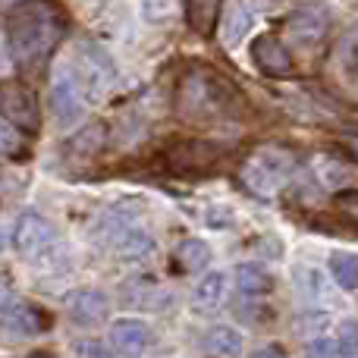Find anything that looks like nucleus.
<instances>
[{"mask_svg":"<svg viewBox=\"0 0 358 358\" xmlns=\"http://www.w3.org/2000/svg\"><path fill=\"white\" fill-rule=\"evenodd\" d=\"M66 35V16L54 0H22L6 16V50L22 69H35Z\"/></svg>","mask_w":358,"mask_h":358,"instance_id":"f257e3e1","label":"nucleus"},{"mask_svg":"<svg viewBox=\"0 0 358 358\" xmlns=\"http://www.w3.org/2000/svg\"><path fill=\"white\" fill-rule=\"evenodd\" d=\"M239 101V88L210 66H192L176 85V110L185 120L236 117Z\"/></svg>","mask_w":358,"mask_h":358,"instance_id":"f03ea898","label":"nucleus"},{"mask_svg":"<svg viewBox=\"0 0 358 358\" xmlns=\"http://www.w3.org/2000/svg\"><path fill=\"white\" fill-rule=\"evenodd\" d=\"M0 120L19 132H38L41 110H38L35 92L25 88L22 82H3L0 85Z\"/></svg>","mask_w":358,"mask_h":358,"instance_id":"7ed1b4c3","label":"nucleus"},{"mask_svg":"<svg viewBox=\"0 0 358 358\" xmlns=\"http://www.w3.org/2000/svg\"><path fill=\"white\" fill-rule=\"evenodd\" d=\"M54 242H57V229L48 217L35 214V210L19 214L16 227H13V248L22 258H41V255H48L54 248Z\"/></svg>","mask_w":358,"mask_h":358,"instance_id":"20e7f679","label":"nucleus"},{"mask_svg":"<svg viewBox=\"0 0 358 358\" xmlns=\"http://www.w3.org/2000/svg\"><path fill=\"white\" fill-rule=\"evenodd\" d=\"M286 31L296 44L302 48H315L327 38L330 31V13L321 3H299L296 10L286 16Z\"/></svg>","mask_w":358,"mask_h":358,"instance_id":"39448f33","label":"nucleus"},{"mask_svg":"<svg viewBox=\"0 0 358 358\" xmlns=\"http://www.w3.org/2000/svg\"><path fill=\"white\" fill-rule=\"evenodd\" d=\"M248 50H252L255 66H258L264 76H271V79H283V76L292 73V57H289L286 44L280 41L277 35L261 31V35L252 38V48Z\"/></svg>","mask_w":358,"mask_h":358,"instance_id":"423d86ee","label":"nucleus"},{"mask_svg":"<svg viewBox=\"0 0 358 358\" xmlns=\"http://www.w3.org/2000/svg\"><path fill=\"white\" fill-rule=\"evenodd\" d=\"M292 170V161L283 155V151H261L255 155V161L245 167V182L252 185L255 192H273L277 182Z\"/></svg>","mask_w":358,"mask_h":358,"instance_id":"0eeeda50","label":"nucleus"},{"mask_svg":"<svg viewBox=\"0 0 358 358\" xmlns=\"http://www.w3.org/2000/svg\"><path fill=\"white\" fill-rule=\"evenodd\" d=\"M220 155H223L220 145L192 138V142H179L176 148L167 155V161H170L173 170H179V173H201V170L214 167Z\"/></svg>","mask_w":358,"mask_h":358,"instance_id":"6e6552de","label":"nucleus"},{"mask_svg":"<svg viewBox=\"0 0 358 358\" xmlns=\"http://www.w3.org/2000/svg\"><path fill=\"white\" fill-rule=\"evenodd\" d=\"M110 315V299L101 289H79L69 296V317L79 327H98Z\"/></svg>","mask_w":358,"mask_h":358,"instance_id":"1a4fd4ad","label":"nucleus"},{"mask_svg":"<svg viewBox=\"0 0 358 358\" xmlns=\"http://www.w3.org/2000/svg\"><path fill=\"white\" fill-rule=\"evenodd\" d=\"M110 346L123 358H142L148 349V327L136 317H123L110 327Z\"/></svg>","mask_w":358,"mask_h":358,"instance_id":"9d476101","label":"nucleus"},{"mask_svg":"<svg viewBox=\"0 0 358 358\" xmlns=\"http://www.w3.org/2000/svg\"><path fill=\"white\" fill-rule=\"evenodd\" d=\"M79 50H82V79L88 82V88L101 92V88L110 85L113 76H117L110 54L104 48H98V44H82Z\"/></svg>","mask_w":358,"mask_h":358,"instance_id":"9b49d317","label":"nucleus"},{"mask_svg":"<svg viewBox=\"0 0 358 358\" xmlns=\"http://www.w3.org/2000/svg\"><path fill=\"white\" fill-rule=\"evenodd\" d=\"M50 110L60 126H69L82 117V92L69 76H57L54 88H50Z\"/></svg>","mask_w":358,"mask_h":358,"instance_id":"f8f14e48","label":"nucleus"},{"mask_svg":"<svg viewBox=\"0 0 358 358\" xmlns=\"http://www.w3.org/2000/svg\"><path fill=\"white\" fill-rule=\"evenodd\" d=\"M252 29H255V13H252V6H248L245 0H236V3L229 6L227 19H223V29H220L223 48H227V50H236L242 41H245V35H252Z\"/></svg>","mask_w":358,"mask_h":358,"instance_id":"ddd939ff","label":"nucleus"},{"mask_svg":"<svg viewBox=\"0 0 358 358\" xmlns=\"http://www.w3.org/2000/svg\"><path fill=\"white\" fill-rule=\"evenodd\" d=\"M223 299H227V277H223L220 271H214L195 286L192 308H195L198 315H214V311L223 305Z\"/></svg>","mask_w":358,"mask_h":358,"instance_id":"4468645a","label":"nucleus"},{"mask_svg":"<svg viewBox=\"0 0 358 358\" xmlns=\"http://www.w3.org/2000/svg\"><path fill=\"white\" fill-rule=\"evenodd\" d=\"M104 123H88L82 132H76V136L66 138V145H63V151H66L73 161H92L94 155H98L101 148H104Z\"/></svg>","mask_w":358,"mask_h":358,"instance_id":"2eb2a0df","label":"nucleus"},{"mask_svg":"<svg viewBox=\"0 0 358 358\" xmlns=\"http://www.w3.org/2000/svg\"><path fill=\"white\" fill-rule=\"evenodd\" d=\"M3 315H6V327L22 336H35V334L48 330V317H44V311H38L35 305H10Z\"/></svg>","mask_w":358,"mask_h":358,"instance_id":"dca6fc26","label":"nucleus"},{"mask_svg":"<svg viewBox=\"0 0 358 358\" xmlns=\"http://www.w3.org/2000/svg\"><path fill=\"white\" fill-rule=\"evenodd\" d=\"M236 286H239V292L258 299V296H264V292H271L273 280H271V273H267L261 264H252V261H245V264L236 267Z\"/></svg>","mask_w":358,"mask_h":358,"instance_id":"f3484780","label":"nucleus"},{"mask_svg":"<svg viewBox=\"0 0 358 358\" xmlns=\"http://www.w3.org/2000/svg\"><path fill=\"white\" fill-rule=\"evenodd\" d=\"M176 264L185 273H198L210 264V245L201 239H182L176 245Z\"/></svg>","mask_w":358,"mask_h":358,"instance_id":"a211bd4d","label":"nucleus"},{"mask_svg":"<svg viewBox=\"0 0 358 358\" xmlns=\"http://www.w3.org/2000/svg\"><path fill=\"white\" fill-rule=\"evenodd\" d=\"M204 346H208L210 355L236 358L242 352V334L233 327H214V330H208V336H204Z\"/></svg>","mask_w":358,"mask_h":358,"instance_id":"6ab92c4d","label":"nucleus"},{"mask_svg":"<svg viewBox=\"0 0 358 358\" xmlns=\"http://www.w3.org/2000/svg\"><path fill=\"white\" fill-rule=\"evenodd\" d=\"M220 6H223V0H189V6H185L189 25L198 31V35H210Z\"/></svg>","mask_w":358,"mask_h":358,"instance_id":"aec40b11","label":"nucleus"},{"mask_svg":"<svg viewBox=\"0 0 358 358\" xmlns=\"http://www.w3.org/2000/svg\"><path fill=\"white\" fill-rule=\"evenodd\" d=\"M330 273H334L336 286L346 292L358 289V258L352 252H334L330 255Z\"/></svg>","mask_w":358,"mask_h":358,"instance_id":"412c9836","label":"nucleus"},{"mask_svg":"<svg viewBox=\"0 0 358 358\" xmlns=\"http://www.w3.org/2000/svg\"><path fill=\"white\" fill-rule=\"evenodd\" d=\"M151 236L148 233H142V229H126L123 236H120V245H117V252H120V258H145V255L151 252Z\"/></svg>","mask_w":358,"mask_h":358,"instance_id":"4be33fe9","label":"nucleus"},{"mask_svg":"<svg viewBox=\"0 0 358 358\" xmlns=\"http://www.w3.org/2000/svg\"><path fill=\"white\" fill-rule=\"evenodd\" d=\"M22 132L19 129H13L10 123H3L0 120V155H10V157H16V155H22Z\"/></svg>","mask_w":358,"mask_h":358,"instance_id":"5701e85b","label":"nucleus"},{"mask_svg":"<svg viewBox=\"0 0 358 358\" xmlns=\"http://www.w3.org/2000/svg\"><path fill=\"white\" fill-rule=\"evenodd\" d=\"M170 13H173V0H142V16L148 22H167Z\"/></svg>","mask_w":358,"mask_h":358,"instance_id":"b1692460","label":"nucleus"},{"mask_svg":"<svg viewBox=\"0 0 358 358\" xmlns=\"http://www.w3.org/2000/svg\"><path fill=\"white\" fill-rule=\"evenodd\" d=\"M79 358H113V352L101 340H82L79 343Z\"/></svg>","mask_w":358,"mask_h":358,"instance_id":"393cba45","label":"nucleus"},{"mask_svg":"<svg viewBox=\"0 0 358 358\" xmlns=\"http://www.w3.org/2000/svg\"><path fill=\"white\" fill-rule=\"evenodd\" d=\"M340 334H343V340H336V349L352 358V355H355V324H352V321H346V324H343Z\"/></svg>","mask_w":358,"mask_h":358,"instance_id":"a878e982","label":"nucleus"},{"mask_svg":"<svg viewBox=\"0 0 358 358\" xmlns=\"http://www.w3.org/2000/svg\"><path fill=\"white\" fill-rule=\"evenodd\" d=\"M308 355L311 358H340V349H336V343H330V340H315L308 346Z\"/></svg>","mask_w":358,"mask_h":358,"instance_id":"bb28decb","label":"nucleus"},{"mask_svg":"<svg viewBox=\"0 0 358 358\" xmlns=\"http://www.w3.org/2000/svg\"><path fill=\"white\" fill-rule=\"evenodd\" d=\"M343 69L349 73V79H355V38L352 35L343 41Z\"/></svg>","mask_w":358,"mask_h":358,"instance_id":"cd10ccee","label":"nucleus"},{"mask_svg":"<svg viewBox=\"0 0 358 358\" xmlns=\"http://www.w3.org/2000/svg\"><path fill=\"white\" fill-rule=\"evenodd\" d=\"M10 305H16V289L10 286V280H0V315H3Z\"/></svg>","mask_w":358,"mask_h":358,"instance_id":"c85d7f7f","label":"nucleus"},{"mask_svg":"<svg viewBox=\"0 0 358 358\" xmlns=\"http://www.w3.org/2000/svg\"><path fill=\"white\" fill-rule=\"evenodd\" d=\"M252 358H286V355L280 346H264V349H258V352H252Z\"/></svg>","mask_w":358,"mask_h":358,"instance_id":"c756f323","label":"nucleus"},{"mask_svg":"<svg viewBox=\"0 0 358 358\" xmlns=\"http://www.w3.org/2000/svg\"><path fill=\"white\" fill-rule=\"evenodd\" d=\"M19 0H0V6H16Z\"/></svg>","mask_w":358,"mask_h":358,"instance_id":"7c9ffc66","label":"nucleus"},{"mask_svg":"<svg viewBox=\"0 0 358 358\" xmlns=\"http://www.w3.org/2000/svg\"><path fill=\"white\" fill-rule=\"evenodd\" d=\"M29 358H50V355H29Z\"/></svg>","mask_w":358,"mask_h":358,"instance_id":"2f4dec72","label":"nucleus"}]
</instances>
